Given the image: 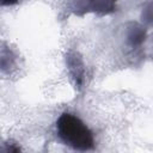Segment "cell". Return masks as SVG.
I'll return each instance as SVG.
<instances>
[{
	"label": "cell",
	"mask_w": 153,
	"mask_h": 153,
	"mask_svg": "<svg viewBox=\"0 0 153 153\" xmlns=\"http://www.w3.org/2000/svg\"><path fill=\"white\" fill-rule=\"evenodd\" d=\"M60 135L76 148H88L92 146V137L87 128L75 117L63 115L59 122Z\"/></svg>",
	"instance_id": "6da1fadb"
}]
</instances>
